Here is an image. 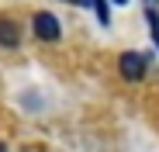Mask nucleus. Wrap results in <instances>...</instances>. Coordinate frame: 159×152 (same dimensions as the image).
<instances>
[{
  "label": "nucleus",
  "mask_w": 159,
  "mask_h": 152,
  "mask_svg": "<svg viewBox=\"0 0 159 152\" xmlns=\"http://www.w3.org/2000/svg\"><path fill=\"white\" fill-rule=\"evenodd\" d=\"M31 28H35V35L42 42H59V35H62V24H59V17L52 11H38L35 21H31Z\"/></svg>",
  "instance_id": "f257e3e1"
},
{
  "label": "nucleus",
  "mask_w": 159,
  "mask_h": 152,
  "mask_svg": "<svg viewBox=\"0 0 159 152\" xmlns=\"http://www.w3.org/2000/svg\"><path fill=\"white\" fill-rule=\"evenodd\" d=\"M145 66H149V56L145 52H125L121 62H118V69H121V76H125L128 83H139L142 76H145Z\"/></svg>",
  "instance_id": "f03ea898"
},
{
  "label": "nucleus",
  "mask_w": 159,
  "mask_h": 152,
  "mask_svg": "<svg viewBox=\"0 0 159 152\" xmlns=\"http://www.w3.org/2000/svg\"><path fill=\"white\" fill-rule=\"evenodd\" d=\"M0 45H4V48H17V45H21V28H17V21L0 17Z\"/></svg>",
  "instance_id": "7ed1b4c3"
},
{
  "label": "nucleus",
  "mask_w": 159,
  "mask_h": 152,
  "mask_svg": "<svg viewBox=\"0 0 159 152\" xmlns=\"http://www.w3.org/2000/svg\"><path fill=\"white\" fill-rule=\"evenodd\" d=\"M97 17H100V24H107V21H111V11H107V4H97Z\"/></svg>",
  "instance_id": "20e7f679"
},
{
  "label": "nucleus",
  "mask_w": 159,
  "mask_h": 152,
  "mask_svg": "<svg viewBox=\"0 0 159 152\" xmlns=\"http://www.w3.org/2000/svg\"><path fill=\"white\" fill-rule=\"evenodd\" d=\"M0 152H7V149H4V145H0Z\"/></svg>",
  "instance_id": "39448f33"
}]
</instances>
